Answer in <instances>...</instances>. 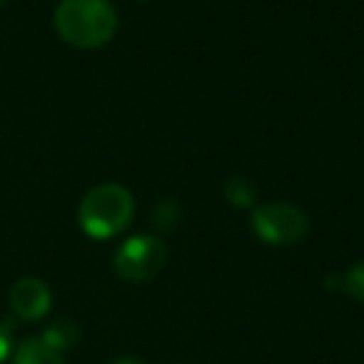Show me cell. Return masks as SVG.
I'll list each match as a JSON object with an SVG mask.
<instances>
[{
    "mask_svg": "<svg viewBox=\"0 0 364 364\" xmlns=\"http://www.w3.org/2000/svg\"><path fill=\"white\" fill-rule=\"evenodd\" d=\"M55 31L68 46L92 50L112 41L117 13L107 0H63L55 11Z\"/></svg>",
    "mask_w": 364,
    "mask_h": 364,
    "instance_id": "6da1fadb",
    "label": "cell"
},
{
    "mask_svg": "<svg viewBox=\"0 0 364 364\" xmlns=\"http://www.w3.org/2000/svg\"><path fill=\"white\" fill-rule=\"evenodd\" d=\"M132 215H135V203L130 190L115 182H105L82 198L77 208V223L85 235L107 240L120 235L132 223Z\"/></svg>",
    "mask_w": 364,
    "mask_h": 364,
    "instance_id": "7a4b0ae2",
    "label": "cell"
},
{
    "mask_svg": "<svg viewBox=\"0 0 364 364\" xmlns=\"http://www.w3.org/2000/svg\"><path fill=\"white\" fill-rule=\"evenodd\" d=\"M167 262V245L152 235H135L115 252L112 267L127 282H147Z\"/></svg>",
    "mask_w": 364,
    "mask_h": 364,
    "instance_id": "3957f363",
    "label": "cell"
},
{
    "mask_svg": "<svg viewBox=\"0 0 364 364\" xmlns=\"http://www.w3.org/2000/svg\"><path fill=\"white\" fill-rule=\"evenodd\" d=\"M252 230L267 245H294L307 235L309 220L299 208L287 203L259 205L252 213Z\"/></svg>",
    "mask_w": 364,
    "mask_h": 364,
    "instance_id": "277c9868",
    "label": "cell"
},
{
    "mask_svg": "<svg viewBox=\"0 0 364 364\" xmlns=\"http://www.w3.org/2000/svg\"><path fill=\"white\" fill-rule=\"evenodd\" d=\"M50 289L38 277H23L11 287V307L21 319H43L50 312Z\"/></svg>",
    "mask_w": 364,
    "mask_h": 364,
    "instance_id": "5b68a950",
    "label": "cell"
},
{
    "mask_svg": "<svg viewBox=\"0 0 364 364\" xmlns=\"http://www.w3.org/2000/svg\"><path fill=\"white\" fill-rule=\"evenodd\" d=\"M13 364H65V359L60 352L48 347L41 337H33L18 344L16 354H13Z\"/></svg>",
    "mask_w": 364,
    "mask_h": 364,
    "instance_id": "8992f818",
    "label": "cell"
},
{
    "mask_svg": "<svg viewBox=\"0 0 364 364\" xmlns=\"http://www.w3.org/2000/svg\"><path fill=\"white\" fill-rule=\"evenodd\" d=\"M77 324L70 322V319H60V322H53L50 327L46 329V332L41 334V339L48 344L50 349H55V352H65V349H70L73 344L77 342Z\"/></svg>",
    "mask_w": 364,
    "mask_h": 364,
    "instance_id": "52a82bcc",
    "label": "cell"
},
{
    "mask_svg": "<svg viewBox=\"0 0 364 364\" xmlns=\"http://www.w3.org/2000/svg\"><path fill=\"white\" fill-rule=\"evenodd\" d=\"M225 195H228L230 203L237 205V208H250V205L255 203V198H257V190H255L252 182L245 180V177H230V180L225 182Z\"/></svg>",
    "mask_w": 364,
    "mask_h": 364,
    "instance_id": "ba28073f",
    "label": "cell"
},
{
    "mask_svg": "<svg viewBox=\"0 0 364 364\" xmlns=\"http://www.w3.org/2000/svg\"><path fill=\"white\" fill-rule=\"evenodd\" d=\"M342 289L349 294V297H354L357 302L364 304V262L354 264L352 269H347V272L342 274Z\"/></svg>",
    "mask_w": 364,
    "mask_h": 364,
    "instance_id": "9c48e42d",
    "label": "cell"
},
{
    "mask_svg": "<svg viewBox=\"0 0 364 364\" xmlns=\"http://www.w3.org/2000/svg\"><path fill=\"white\" fill-rule=\"evenodd\" d=\"M180 220V208H177L172 200H162L160 205H157V210H155V218H152V223L157 225V230H172V225Z\"/></svg>",
    "mask_w": 364,
    "mask_h": 364,
    "instance_id": "30bf717a",
    "label": "cell"
},
{
    "mask_svg": "<svg viewBox=\"0 0 364 364\" xmlns=\"http://www.w3.org/2000/svg\"><path fill=\"white\" fill-rule=\"evenodd\" d=\"M11 349H13L11 327H8V324H0V364L11 357Z\"/></svg>",
    "mask_w": 364,
    "mask_h": 364,
    "instance_id": "8fae6325",
    "label": "cell"
},
{
    "mask_svg": "<svg viewBox=\"0 0 364 364\" xmlns=\"http://www.w3.org/2000/svg\"><path fill=\"white\" fill-rule=\"evenodd\" d=\"M112 364H145V362H140V359H135V357H122V359H115Z\"/></svg>",
    "mask_w": 364,
    "mask_h": 364,
    "instance_id": "7c38bea8",
    "label": "cell"
},
{
    "mask_svg": "<svg viewBox=\"0 0 364 364\" xmlns=\"http://www.w3.org/2000/svg\"><path fill=\"white\" fill-rule=\"evenodd\" d=\"M0 6H3V0H0Z\"/></svg>",
    "mask_w": 364,
    "mask_h": 364,
    "instance_id": "4fadbf2b",
    "label": "cell"
}]
</instances>
